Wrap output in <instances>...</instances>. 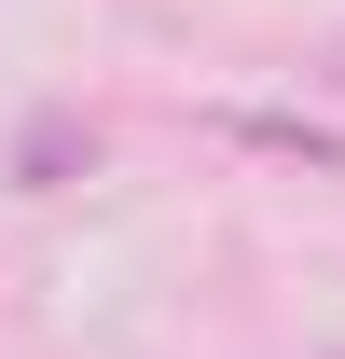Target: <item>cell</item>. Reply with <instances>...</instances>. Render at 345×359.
<instances>
[{"mask_svg":"<svg viewBox=\"0 0 345 359\" xmlns=\"http://www.w3.org/2000/svg\"><path fill=\"white\" fill-rule=\"evenodd\" d=\"M235 138H249V152H290V166H345V138L304 125V111H235Z\"/></svg>","mask_w":345,"mask_h":359,"instance_id":"7a4b0ae2","label":"cell"},{"mask_svg":"<svg viewBox=\"0 0 345 359\" xmlns=\"http://www.w3.org/2000/svg\"><path fill=\"white\" fill-rule=\"evenodd\" d=\"M69 166H97V125H83V111H28V125H14V180L55 194Z\"/></svg>","mask_w":345,"mask_h":359,"instance_id":"6da1fadb","label":"cell"}]
</instances>
